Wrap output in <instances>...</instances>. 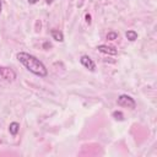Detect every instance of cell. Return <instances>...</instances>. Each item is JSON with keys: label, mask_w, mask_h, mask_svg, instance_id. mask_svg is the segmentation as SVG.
Instances as JSON below:
<instances>
[{"label": "cell", "mask_w": 157, "mask_h": 157, "mask_svg": "<svg viewBox=\"0 0 157 157\" xmlns=\"http://www.w3.org/2000/svg\"><path fill=\"white\" fill-rule=\"evenodd\" d=\"M17 60L28 70L31 71L32 74L39 76V77H45L48 71H47V67L44 66V64L37 59L34 55H31L28 53H25V52H20L17 54Z\"/></svg>", "instance_id": "1"}, {"label": "cell", "mask_w": 157, "mask_h": 157, "mask_svg": "<svg viewBox=\"0 0 157 157\" xmlns=\"http://www.w3.org/2000/svg\"><path fill=\"white\" fill-rule=\"evenodd\" d=\"M117 102H118L119 105H121V107H128V108H131V109H134L135 105H136L134 98H131V97L128 96V94H121V96H119V98H118Z\"/></svg>", "instance_id": "2"}, {"label": "cell", "mask_w": 157, "mask_h": 157, "mask_svg": "<svg viewBox=\"0 0 157 157\" xmlns=\"http://www.w3.org/2000/svg\"><path fill=\"white\" fill-rule=\"evenodd\" d=\"M0 77L4 78V80H6V81H9V82H11V81H13L16 78V74L10 67L0 66Z\"/></svg>", "instance_id": "3"}, {"label": "cell", "mask_w": 157, "mask_h": 157, "mask_svg": "<svg viewBox=\"0 0 157 157\" xmlns=\"http://www.w3.org/2000/svg\"><path fill=\"white\" fill-rule=\"evenodd\" d=\"M80 61H81V64H82L86 69H88L90 71H94V69H96V64L93 63V60H92L88 55H82V56L80 58Z\"/></svg>", "instance_id": "4"}, {"label": "cell", "mask_w": 157, "mask_h": 157, "mask_svg": "<svg viewBox=\"0 0 157 157\" xmlns=\"http://www.w3.org/2000/svg\"><path fill=\"white\" fill-rule=\"evenodd\" d=\"M97 49L101 52V53H104V54H108V55H117L118 54V50L112 47V45H107V44H101L97 47Z\"/></svg>", "instance_id": "5"}, {"label": "cell", "mask_w": 157, "mask_h": 157, "mask_svg": "<svg viewBox=\"0 0 157 157\" xmlns=\"http://www.w3.org/2000/svg\"><path fill=\"white\" fill-rule=\"evenodd\" d=\"M50 34H52V38L55 39L56 42H63V40H64L63 33H61L60 31H58V29H52V31H50Z\"/></svg>", "instance_id": "6"}, {"label": "cell", "mask_w": 157, "mask_h": 157, "mask_svg": "<svg viewBox=\"0 0 157 157\" xmlns=\"http://www.w3.org/2000/svg\"><path fill=\"white\" fill-rule=\"evenodd\" d=\"M18 130H20V124H18L17 121H12V123L9 125V131H10L11 135H13V136L17 135Z\"/></svg>", "instance_id": "7"}, {"label": "cell", "mask_w": 157, "mask_h": 157, "mask_svg": "<svg viewBox=\"0 0 157 157\" xmlns=\"http://www.w3.org/2000/svg\"><path fill=\"white\" fill-rule=\"evenodd\" d=\"M125 37H126V38H128L129 40L134 42V40H136V39H137V33H136L135 31L130 29V31H128V32L125 33Z\"/></svg>", "instance_id": "8"}, {"label": "cell", "mask_w": 157, "mask_h": 157, "mask_svg": "<svg viewBox=\"0 0 157 157\" xmlns=\"http://www.w3.org/2000/svg\"><path fill=\"white\" fill-rule=\"evenodd\" d=\"M113 118L117 119V120H119V121H121L124 119V114L120 110H115V112H113Z\"/></svg>", "instance_id": "9"}, {"label": "cell", "mask_w": 157, "mask_h": 157, "mask_svg": "<svg viewBox=\"0 0 157 157\" xmlns=\"http://www.w3.org/2000/svg\"><path fill=\"white\" fill-rule=\"evenodd\" d=\"M117 38H118V33H115V32H109L107 34V39L108 40H115Z\"/></svg>", "instance_id": "10"}, {"label": "cell", "mask_w": 157, "mask_h": 157, "mask_svg": "<svg viewBox=\"0 0 157 157\" xmlns=\"http://www.w3.org/2000/svg\"><path fill=\"white\" fill-rule=\"evenodd\" d=\"M85 18H86V22L90 25V23H91V15H90V13H87V15L85 16Z\"/></svg>", "instance_id": "11"}, {"label": "cell", "mask_w": 157, "mask_h": 157, "mask_svg": "<svg viewBox=\"0 0 157 157\" xmlns=\"http://www.w3.org/2000/svg\"><path fill=\"white\" fill-rule=\"evenodd\" d=\"M50 47H52V44H50L49 42H45V43L43 44V48H44V49H48V48H50Z\"/></svg>", "instance_id": "12"}, {"label": "cell", "mask_w": 157, "mask_h": 157, "mask_svg": "<svg viewBox=\"0 0 157 157\" xmlns=\"http://www.w3.org/2000/svg\"><path fill=\"white\" fill-rule=\"evenodd\" d=\"M39 0H28V2L29 4H36V2H38Z\"/></svg>", "instance_id": "13"}, {"label": "cell", "mask_w": 157, "mask_h": 157, "mask_svg": "<svg viewBox=\"0 0 157 157\" xmlns=\"http://www.w3.org/2000/svg\"><path fill=\"white\" fill-rule=\"evenodd\" d=\"M53 2V0H47V4H52Z\"/></svg>", "instance_id": "14"}, {"label": "cell", "mask_w": 157, "mask_h": 157, "mask_svg": "<svg viewBox=\"0 0 157 157\" xmlns=\"http://www.w3.org/2000/svg\"><path fill=\"white\" fill-rule=\"evenodd\" d=\"M0 12H1V0H0Z\"/></svg>", "instance_id": "15"}, {"label": "cell", "mask_w": 157, "mask_h": 157, "mask_svg": "<svg viewBox=\"0 0 157 157\" xmlns=\"http://www.w3.org/2000/svg\"><path fill=\"white\" fill-rule=\"evenodd\" d=\"M81 2H83V0H81Z\"/></svg>", "instance_id": "16"}, {"label": "cell", "mask_w": 157, "mask_h": 157, "mask_svg": "<svg viewBox=\"0 0 157 157\" xmlns=\"http://www.w3.org/2000/svg\"><path fill=\"white\" fill-rule=\"evenodd\" d=\"M0 144H1V140H0Z\"/></svg>", "instance_id": "17"}]
</instances>
